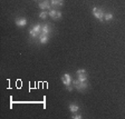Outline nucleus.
<instances>
[{"instance_id":"nucleus-1","label":"nucleus","mask_w":125,"mask_h":119,"mask_svg":"<svg viewBox=\"0 0 125 119\" xmlns=\"http://www.w3.org/2000/svg\"><path fill=\"white\" fill-rule=\"evenodd\" d=\"M72 83L75 86V89H77L78 91H83L87 88V82H86V81H79L78 79L77 80H74L73 79Z\"/></svg>"},{"instance_id":"nucleus-2","label":"nucleus","mask_w":125,"mask_h":119,"mask_svg":"<svg viewBox=\"0 0 125 119\" xmlns=\"http://www.w3.org/2000/svg\"><path fill=\"white\" fill-rule=\"evenodd\" d=\"M93 15L95 16V18H97L99 21H104V11H103V9H101V8L98 7H94L93 8Z\"/></svg>"},{"instance_id":"nucleus-3","label":"nucleus","mask_w":125,"mask_h":119,"mask_svg":"<svg viewBox=\"0 0 125 119\" xmlns=\"http://www.w3.org/2000/svg\"><path fill=\"white\" fill-rule=\"evenodd\" d=\"M62 81L65 86H68V85H72L73 79H72L69 73H65V75H62Z\"/></svg>"},{"instance_id":"nucleus-4","label":"nucleus","mask_w":125,"mask_h":119,"mask_svg":"<svg viewBox=\"0 0 125 119\" xmlns=\"http://www.w3.org/2000/svg\"><path fill=\"white\" fill-rule=\"evenodd\" d=\"M39 8L46 11L47 9H50V8H52V3H50L49 0H44L42 2L39 3Z\"/></svg>"},{"instance_id":"nucleus-5","label":"nucleus","mask_w":125,"mask_h":119,"mask_svg":"<svg viewBox=\"0 0 125 119\" xmlns=\"http://www.w3.org/2000/svg\"><path fill=\"white\" fill-rule=\"evenodd\" d=\"M39 41H40V44L45 45L48 42V40H49V35H45V34H40L38 37Z\"/></svg>"},{"instance_id":"nucleus-6","label":"nucleus","mask_w":125,"mask_h":119,"mask_svg":"<svg viewBox=\"0 0 125 119\" xmlns=\"http://www.w3.org/2000/svg\"><path fill=\"white\" fill-rule=\"evenodd\" d=\"M50 3L54 8H60L64 5V0H50Z\"/></svg>"},{"instance_id":"nucleus-7","label":"nucleus","mask_w":125,"mask_h":119,"mask_svg":"<svg viewBox=\"0 0 125 119\" xmlns=\"http://www.w3.org/2000/svg\"><path fill=\"white\" fill-rule=\"evenodd\" d=\"M16 25L18 27H25L27 25V19L26 18H19L16 20Z\"/></svg>"},{"instance_id":"nucleus-8","label":"nucleus","mask_w":125,"mask_h":119,"mask_svg":"<svg viewBox=\"0 0 125 119\" xmlns=\"http://www.w3.org/2000/svg\"><path fill=\"white\" fill-rule=\"evenodd\" d=\"M42 34H45V35H49L50 34V27L49 25H42Z\"/></svg>"},{"instance_id":"nucleus-9","label":"nucleus","mask_w":125,"mask_h":119,"mask_svg":"<svg viewBox=\"0 0 125 119\" xmlns=\"http://www.w3.org/2000/svg\"><path fill=\"white\" fill-rule=\"evenodd\" d=\"M31 29H32V30H34L35 32H36V34H38V35L42 34V25H40V23H37V25H34Z\"/></svg>"},{"instance_id":"nucleus-10","label":"nucleus","mask_w":125,"mask_h":119,"mask_svg":"<svg viewBox=\"0 0 125 119\" xmlns=\"http://www.w3.org/2000/svg\"><path fill=\"white\" fill-rule=\"evenodd\" d=\"M69 110H70V112H77L78 110H79V106L78 105H76V104H70L69 105Z\"/></svg>"},{"instance_id":"nucleus-11","label":"nucleus","mask_w":125,"mask_h":119,"mask_svg":"<svg viewBox=\"0 0 125 119\" xmlns=\"http://www.w3.org/2000/svg\"><path fill=\"white\" fill-rule=\"evenodd\" d=\"M113 18H114L113 13H105L104 15V20L105 21H111V20H113Z\"/></svg>"},{"instance_id":"nucleus-12","label":"nucleus","mask_w":125,"mask_h":119,"mask_svg":"<svg viewBox=\"0 0 125 119\" xmlns=\"http://www.w3.org/2000/svg\"><path fill=\"white\" fill-rule=\"evenodd\" d=\"M48 13H49V16L52 19H55L56 18V16H57V10H56V9H49Z\"/></svg>"},{"instance_id":"nucleus-13","label":"nucleus","mask_w":125,"mask_h":119,"mask_svg":"<svg viewBox=\"0 0 125 119\" xmlns=\"http://www.w3.org/2000/svg\"><path fill=\"white\" fill-rule=\"evenodd\" d=\"M78 76V80L79 81H86L87 80V75L86 73H81V75H77Z\"/></svg>"},{"instance_id":"nucleus-14","label":"nucleus","mask_w":125,"mask_h":119,"mask_svg":"<svg viewBox=\"0 0 125 119\" xmlns=\"http://www.w3.org/2000/svg\"><path fill=\"white\" fill-rule=\"evenodd\" d=\"M29 36H30L31 38H37V37H39V35L36 34L32 29H30V30H29Z\"/></svg>"},{"instance_id":"nucleus-15","label":"nucleus","mask_w":125,"mask_h":119,"mask_svg":"<svg viewBox=\"0 0 125 119\" xmlns=\"http://www.w3.org/2000/svg\"><path fill=\"white\" fill-rule=\"evenodd\" d=\"M48 15H49V13L47 12V11H45V10H44V11H42V12L39 13V17H40L42 19H46V17H47Z\"/></svg>"},{"instance_id":"nucleus-16","label":"nucleus","mask_w":125,"mask_h":119,"mask_svg":"<svg viewBox=\"0 0 125 119\" xmlns=\"http://www.w3.org/2000/svg\"><path fill=\"white\" fill-rule=\"evenodd\" d=\"M60 18H62V12H60L59 10H57V16H56V18H55V20H59Z\"/></svg>"},{"instance_id":"nucleus-17","label":"nucleus","mask_w":125,"mask_h":119,"mask_svg":"<svg viewBox=\"0 0 125 119\" xmlns=\"http://www.w3.org/2000/svg\"><path fill=\"white\" fill-rule=\"evenodd\" d=\"M76 73H77V75H81V73H86V70L85 69H78L77 71H76Z\"/></svg>"},{"instance_id":"nucleus-18","label":"nucleus","mask_w":125,"mask_h":119,"mask_svg":"<svg viewBox=\"0 0 125 119\" xmlns=\"http://www.w3.org/2000/svg\"><path fill=\"white\" fill-rule=\"evenodd\" d=\"M73 118L74 119H82L83 117H82V115H78V114H76L75 116H73Z\"/></svg>"},{"instance_id":"nucleus-19","label":"nucleus","mask_w":125,"mask_h":119,"mask_svg":"<svg viewBox=\"0 0 125 119\" xmlns=\"http://www.w3.org/2000/svg\"><path fill=\"white\" fill-rule=\"evenodd\" d=\"M66 87H67V90L68 91H72V90H73V87H72V85H68V86H66Z\"/></svg>"}]
</instances>
